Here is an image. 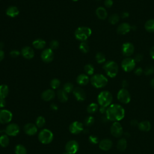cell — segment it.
Instances as JSON below:
<instances>
[{
    "label": "cell",
    "mask_w": 154,
    "mask_h": 154,
    "mask_svg": "<svg viewBox=\"0 0 154 154\" xmlns=\"http://www.w3.org/2000/svg\"><path fill=\"white\" fill-rule=\"evenodd\" d=\"M150 55L151 57V58L154 60V46L153 47H152V48L150 50Z\"/></svg>",
    "instance_id": "53"
},
{
    "label": "cell",
    "mask_w": 154,
    "mask_h": 154,
    "mask_svg": "<svg viewBox=\"0 0 154 154\" xmlns=\"http://www.w3.org/2000/svg\"><path fill=\"white\" fill-rule=\"evenodd\" d=\"M143 72H144V70L141 67H138L135 70L134 73L137 76H140L143 74Z\"/></svg>",
    "instance_id": "48"
},
{
    "label": "cell",
    "mask_w": 154,
    "mask_h": 154,
    "mask_svg": "<svg viewBox=\"0 0 154 154\" xmlns=\"http://www.w3.org/2000/svg\"><path fill=\"white\" fill-rule=\"evenodd\" d=\"M120 20V16L117 14H111L108 19L109 22L112 25H115L119 22Z\"/></svg>",
    "instance_id": "34"
},
{
    "label": "cell",
    "mask_w": 154,
    "mask_h": 154,
    "mask_svg": "<svg viewBox=\"0 0 154 154\" xmlns=\"http://www.w3.org/2000/svg\"><path fill=\"white\" fill-rule=\"evenodd\" d=\"M79 149V144L75 140L69 141L65 146V150L68 154H75Z\"/></svg>",
    "instance_id": "11"
},
{
    "label": "cell",
    "mask_w": 154,
    "mask_h": 154,
    "mask_svg": "<svg viewBox=\"0 0 154 154\" xmlns=\"http://www.w3.org/2000/svg\"><path fill=\"white\" fill-rule=\"evenodd\" d=\"M131 29V26L126 22H123L120 23L117 28V32L120 35H125L128 33Z\"/></svg>",
    "instance_id": "19"
},
{
    "label": "cell",
    "mask_w": 154,
    "mask_h": 154,
    "mask_svg": "<svg viewBox=\"0 0 154 154\" xmlns=\"http://www.w3.org/2000/svg\"><path fill=\"white\" fill-rule=\"evenodd\" d=\"M110 132L112 135L114 137H120L123 133V127L119 122H114L111 126Z\"/></svg>",
    "instance_id": "9"
},
{
    "label": "cell",
    "mask_w": 154,
    "mask_h": 154,
    "mask_svg": "<svg viewBox=\"0 0 154 154\" xmlns=\"http://www.w3.org/2000/svg\"><path fill=\"white\" fill-rule=\"evenodd\" d=\"M6 105L5 99H0V108H4Z\"/></svg>",
    "instance_id": "49"
},
{
    "label": "cell",
    "mask_w": 154,
    "mask_h": 154,
    "mask_svg": "<svg viewBox=\"0 0 154 154\" xmlns=\"http://www.w3.org/2000/svg\"><path fill=\"white\" fill-rule=\"evenodd\" d=\"M69 131L72 134H78L84 131V125L81 122H73L69 126Z\"/></svg>",
    "instance_id": "14"
},
{
    "label": "cell",
    "mask_w": 154,
    "mask_h": 154,
    "mask_svg": "<svg viewBox=\"0 0 154 154\" xmlns=\"http://www.w3.org/2000/svg\"><path fill=\"white\" fill-rule=\"evenodd\" d=\"M88 140L90 141V143L95 144H97L99 143V140L98 138L94 135H90L88 137Z\"/></svg>",
    "instance_id": "44"
},
{
    "label": "cell",
    "mask_w": 154,
    "mask_h": 154,
    "mask_svg": "<svg viewBox=\"0 0 154 154\" xmlns=\"http://www.w3.org/2000/svg\"><path fill=\"white\" fill-rule=\"evenodd\" d=\"M98 105L96 103H91L89 104L87 108V111L90 114H93L96 112L98 109Z\"/></svg>",
    "instance_id": "33"
},
{
    "label": "cell",
    "mask_w": 154,
    "mask_h": 154,
    "mask_svg": "<svg viewBox=\"0 0 154 154\" xmlns=\"http://www.w3.org/2000/svg\"><path fill=\"white\" fill-rule=\"evenodd\" d=\"M84 71L87 75H92L94 72V67L91 64H87L84 66Z\"/></svg>",
    "instance_id": "36"
},
{
    "label": "cell",
    "mask_w": 154,
    "mask_h": 154,
    "mask_svg": "<svg viewBox=\"0 0 154 154\" xmlns=\"http://www.w3.org/2000/svg\"><path fill=\"white\" fill-rule=\"evenodd\" d=\"M122 84L123 87L124 88H126V87L128 85V81H127L126 80H123V81H122Z\"/></svg>",
    "instance_id": "56"
},
{
    "label": "cell",
    "mask_w": 154,
    "mask_h": 154,
    "mask_svg": "<svg viewBox=\"0 0 154 154\" xmlns=\"http://www.w3.org/2000/svg\"><path fill=\"white\" fill-rule=\"evenodd\" d=\"M143 72L146 76L151 75L154 73V67L152 65H148L145 67Z\"/></svg>",
    "instance_id": "40"
},
{
    "label": "cell",
    "mask_w": 154,
    "mask_h": 154,
    "mask_svg": "<svg viewBox=\"0 0 154 154\" xmlns=\"http://www.w3.org/2000/svg\"><path fill=\"white\" fill-rule=\"evenodd\" d=\"M104 5L107 8H110L113 5V1L112 0H105Z\"/></svg>",
    "instance_id": "47"
},
{
    "label": "cell",
    "mask_w": 154,
    "mask_h": 154,
    "mask_svg": "<svg viewBox=\"0 0 154 154\" xmlns=\"http://www.w3.org/2000/svg\"><path fill=\"white\" fill-rule=\"evenodd\" d=\"M5 13L10 17H15L19 14V10L16 6H10L7 8Z\"/></svg>",
    "instance_id": "23"
},
{
    "label": "cell",
    "mask_w": 154,
    "mask_h": 154,
    "mask_svg": "<svg viewBox=\"0 0 154 154\" xmlns=\"http://www.w3.org/2000/svg\"><path fill=\"white\" fill-rule=\"evenodd\" d=\"M117 99L123 104H127L131 101V94L126 88L120 89L117 95Z\"/></svg>",
    "instance_id": "8"
},
{
    "label": "cell",
    "mask_w": 154,
    "mask_h": 154,
    "mask_svg": "<svg viewBox=\"0 0 154 154\" xmlns=\"http://www.w3.org/2000/svg\"><path fill=\"white\" fill-rule=\"evenodd\" d=\"M13 118L11 112L8 109H0V123L7 124L11 122Z\"/></svg>",
    "instance_id": "12"
},
{
    "label": "cell",
    "mask_w": 154,
    "mask_h": 154,
    "mask_svg": "<svg viewBox=\"0 0 154 154\" xmlns=\"http://www.w3.org/2000/svg\"><path fill=\"white\" fill-rule=\"evenodd\" d=\"M138 128L141 131L147 132L150 131L151 128V124L147 120H143L138 123Z\"/></svg>",
    "instance_id": "25"
},
{
    "label": "cell",
    "mask_w": 154,
    "mask_h": 154,
    "mask_svg": "<svg viewBox=\"0 0 154 154\" xmlns=\"http://www.w3.org/2000/svg\"><path fill=\"white\" fill-rule=\"evenodd\" d=\"M127 147V141L125 138H120L117 143V149L121 152L125 150Z\"/></svg>",
    "instance_id": "29"
},
{
    "label": "cell",
    "mask_w": 154,
    "mask_h": 154,
    "mask_svg": "<svg viewBox=\"0 0 154 154\" xmlns=\"http://www.w3.org/2000/svg\"><path fill=\"white\" fill-rule=\"evenodd\" d=\"M14 152L16 154H26L27 151L24 146L19 144L15 146Z\"/></svg>",
    "instance_id": "32"
},
{
    "label": "cell",
    "mask_w": 154,
    "mask_h": 154,
    "mask_svg": "<svg viewBox=\"0 0 154 154\" xmlns=\"http://www.w3.org/2000/svg\"><path fill=\"white\" fill-rule=\"evenodd\" d=\"M150 85H151V87H152L153 88H154V78H153V79L151 80V81H150Z\"/></svg>",
    "instance_id": "57"
},
{
    "label": "cell",
    "mask_w": 154,
    "mask_h": 154,
    "mask_svg": "<svg viewBox=\"0 0 154 154\" xmlns=\"http://www.w3.org/2000/svg\"><path fill=\"white\" fill-rule=\"evenodd\" d=\"M32 46L37 49H42L46 46V42L43 39L37 38L33 41Z\"/></svg>",
    "instance_id": "26"
},
{
    "label": "cell",
    "mask_w": 154,
    "mask_h": 154,
    "mask_svg": "<svg viewBox=\"0 0 154 154\" xmlns=\"http://www.w3.org/2000/svg\"><path fill=\"white\" fill-rule=\"evenodd\" d=\"M46 123L45 119L43 116H38L35 121V125L37 128H41L44 126L45 124Z\"/></svg>",
    "instance_id": "37"
},
{
    "label": "cell",
    "mask_w": 154,
    "mask_h": 154,
    "mask_svg": "<svg viewBox=\"0 0 154 154\" xmlns=\"http://www.w3.org/2000/svg\"><path fill=\"white\" fill-rule=\"evenodd\" d=\"M94 119L93 116H88L84 120V124L87 126L92 125L94 123Z\"/></svg>",
    "instance_id": "42"
},
{
    "label": "cell",
    "mask_w": 154,
    "mask_h": 154,
    "mask_svg": "<svg viewBox=\"0 0 154 154\" xmlns=\"http://www.w3.org/2000/svg\"><path fill=\"white\" fill-rule=\"evenodd\" d=\"M112 146V142L109 140L107 138H105L102 140L99 143V148L104 151L109 150Z\"/></svg>",
    "instance_id": "21"
},
{
    "label": "cell",
    "mask_w": 154,
    "mask_h": 154,
    "mask_svg": "<svg viewBox=\"0 0 154 154\" xmlns=\"http://www.w3.org/2000/svg\"><path fill=\"white\" fill-rule=\"evenodd\" d=\"M20 55V52L17 50H16V49H14V50H12L10 51V55L11 57H13V58H16L19 55Z\"/></svg>",
    "instance_id": "46"
},
{
    "label": "cell",
    "mask_w": 154,
    "mask_h": 154,
    "mask_svg": "<svg viewBox=\"0 0 154 154\" xmlns=\"http://www.w3.org/2000/svg\"><path fill=\"white\" fill-rule=\"evenodd\" d=\"M63 89L67 93H69L73 91V90L74 89V87H73V85L72 83H71V82H66V84H64Z\"/></svg>",
    "instance_id": "39"
},
{
    "label": "cell",
    "mask_w": 154,
    "mask_h": 154,
    "mask_svg": "<svg viewBox=\"0 0 154 154\" xmlns=\"http://www.w3.org/2000/svg\"><path fill=\"white\" fill-rule=\"evenodd\" d=\"M73 94L76 99L78 101H83L86 98V94L85 91L81 87L74 88L73 90Z\"/></svg>",
    "instance_id": "16"
},
{
    "label": "cell",
    "mask_w": 154,
    "mask_h": 154,
    "mask_svg": "<svg viewBox=\"0 0 154 154\" xmlns=\"http://www.w3.org/2000/svg\"><path fill=\"white\" fill-rule=\"evenodd\" d=\"M4 132L8 136L14 137L18 135V134L19 133L20 128L19 125L16 123H10L6 126Z\"/></svg>",
    "instance_id": "10"
},
{
    "label": "cell",
    "mask_w": 154,
    "mask_h": 154,
    "mask_svg": "<svg viewBox=\"0 0 154 154\" xmlns=\"http://www.w3.org/2000/svg\"><path fill=\"white\" fill-rule=\"evenodd\" d=\"M131 29H133V30H135L136 29V26H131Z\"/></svg>",
    "instance_id": "59"
},
{
    "label": "cell",
    "mask_w": 154,
    "mask_h": 154,
    "mask_svg": "<svg viewBox=\"0 0 154 154\" xmlns=\"http://www.w3.org/2000/svg\"><path fill=\"white\" fill-rule=\"evenodd\" d=\"M49 45H50V48L52 50L57 49L59 46V42L56 40H53L50 42Z\"/></svg>",
    "instance_id": "43"
},
{
    "label": "cell",
    "mask_w": 154,
    "mask_h": 154,
    "mask_svg": "<svg viewBox=\"0 0 154 154\" xmlns=\"http://www.w3.org/2000/svg\"><path fill=\"white\" fill-rule=\"evenodd\" d=\"M79 49L80 51L83 52V53H87L89 51L90 48L88 45V43L85 41V42H82L79 46Z\"/></svg>",
    "instance_id": "38"
},
{
    "label": "cell",
    "mask_w": 154,
    "mask_h": 154,
    "mask_svg": "<svg viewBox=\"0 0 154 154\" xmlns=\"http://www.w3.org/2000/svg\"><path fill=\"white\" fill-rule=\"evenodd\" d=\"M91 34V29L87 26L78 27L75 31V37L79 40L85 42Z\"/></svg>",
    "instance_id": "2"
},
{
    "label": "cell",
    "mask_w": 154,
    "mask_h": 154,
    "mask_svg": "<svg viewBox=\"0 0 154 154\" xmlns=\"http://www.w3.org/2000/svg\"><path fill=\"white\" fill-rule=\"evenodd\" d=\"M72 1H78V0H72Z\"/></svg>",
    "instance_id": "60"
},
{
    "label": "cell",
    "mask_w": 154,
    "mask_h": 154,
    "mask_svg": "<svg viewBox=\"0 0 154 154\" xmlns=\"http://www.w3.org/2000/svg\"><path fill=\"white\" fill-rule=\"evenodd\" d=\"M54 58V53L53 50L51 48H46L44 49L41 53V58L45 63L51 62Z\"/></svg>",
    "instance_id": "13"
},
{
    "label": "cell",
    "mask_w": 154,
    "mask_h": 154,
    "mask_svg": "<svg viewBox=\"0 0 154 154\" xmlns=\"http://www.w3.org/2000/svg\"><path fill=\"white\" fill-rule=\"evenodd\" d=\"M10 143V140L8 135L7 134H2L0 136V145L2 147H5L8 146Z\"/></svg>",
    "instance_id": "31"
},
{
    "label": "cell",
    "mask_w": 154,
    "mask_h": 154,
    "mask_svg": "<svg viewBox=\"0 0 154 154\" xmlns=\"http://www.w3.org/2000/svg\"><path fill=\"white\" fill-rule=\"evenodd\" d=\"M103 68L106 74L110 78H114L116 76L119 72V66L114 61H106L104 64Z\"/></svg>",
    "instance_id": "4"
},
{
    "label": "cell",
    "mask_w": 154,
    "mask_h": 154,
    "mask_svg": "<svg viewBox=\"0 0 154 154\" xmlns=\"http://www.w3.org/2000/svg\"><path fill=\"white\" fill-rule=\"evenodd\" d=\"M90 81L89 77L86 74H80L76 78V82L78 84L81 86L86 85Z\"/></svg>",
    "instance_id": "22"
},
{
    "label": "cell",
    "mask_w": 154,
    "mask_h": 154,
    "mask_svg": "<svg viewBox=\"0 0 154 154\" xmlns=\"http://www.w3.org/2000/svg\"><path fill=\"white\" fill-rule=\"evenodd\" d=\"M51 108L52 109V110H54V111H57L58 109V106L57 104L54 103H51Z\"/></svg>",
    "instance_id": "52"
},
{
    "label": "cell",
    "mask_w": 154,
    "mask_h": 154,
    "mask_svg": "<svg viewBox=\"0 0 154 154\" xmlns=\"http://www.w3.org/2000/svg\"><path fill=\"white\" fill-rule=\"evenodd\" d=\"M135 63H136L134 58H132L131 57H126L122 61V68L125 72H131L135 69Z\"/></svg>",
    "instance_id": "7"
},
{
    "label": "cell",
    "mask_w": 154,
    "mask_h": 154,
    "mask_svg": "<svg viewBox=\"0 0 154 154\" xmlns=\"http://www.w3.org/2000/svg\"><path fill=\"white\" fill-rule=\"evenodd\" d=\"M143 59V55L141 54H138L137 55H135V56L134 57V60H135V63H139L140 61H141Z\"/></svg>",
    "instance_id": "45"
},
{
    "label": "cell",
    "mask_w": 154,
    "mask_h": 154,
    "mask_svg": "<svg viewBox=\"0 0 154 154\" xmlns=\"http://www.w3.org/2000/svg\"><path fill=\"white\" fill-rule=\"evenodd\" d=\"M138 122L137 120H132L130 122V124L132 126H138Z\"/></svg>",
    "instance_id": "51"
},
{
    "label": "cell",
    "mask_w": 154,
    "mask_h": 154,
    "mask_svg": "<svg viewBox=\"0 0 154 154\" xmlns=\"http://www.w3.org/2000/svg\"><path fill=\"white\" fill-rule=\"evenodd\" d=\"M8 87L5 84L0 85V99H5L8 94Z\"/></svg>",
    "instance_id": "28"
},
{
    "label": "cell",
    "mask_w": 154,
    "mask_h": 154,
    "mask_svg": "<svg viewBox=\"0 0 154 154\" xmlns=\"http://www.w3.org/2000/svg\"><path fill=\"white\" fill-rule=\"evenodd\" d=\"M112 101V94L108 91H101L97 96L98 103L101 106L108 107L109 106Z\"/></svg>",
    "instance_id": "5"
},
{
    "label": "cell",
    "mask_w": 154,
    "mask_h": 154,
    "mask_svg": "<svg viewBox=\"0 0 154 154\" xmlns=\"http://www.w3.org/2000/svg\"><path fill=\"white\" fill-rule=\"evenodd\" d=\"M23 131L25 133L28 135H34L37 132V127L35 125L29 123L25 125L23 127Z\"/></svg>",
    "instance_id": "17"
},
{
    "label": "cell",
    "mask_w": 154,
    "mask_h": 154,
    "mask_svg": "<svg viewBox=\"0 0 154 154\" xmlns=\"http://www.w3.org/2000/svg\"><path fill=\"white\" fill-rule=\"evenodd\" d=\"M54 138L53 133L48 129H43L38 134V139L43 144H47L52 142Z\"/></svg>",
    "instance_id": "6"
},
{
    "label": "cell",
    "mask_w": 154,
    "mask_h": 154,
    "mask_svg": "<svg viewBox=\"0 0 154 154\" xmlns=\"http://www.w3.org/2000/svg\"><path fill=\"white\" fill-rule=\"evenodd\" d=\"M68 93H67L63 89L58 90L57 95L58 100L61 102H66L68 100Z\"/></svg>",
    "instance_id": "27"
},
{
    "label": "cell",
    "mask_w": 154,
    "mask_h": 154,
    "mask_svg": "<svg viewBox=\"0 0 154 154\" xmlns=\"http://www.w3.org/2000/svg\"><path fill=\"white\" fill-rule=\"evenodd\" d=\"M134 46L132 43L126 42L123 44L122 47V52L124 56L126 57H129L133 54L134 52Z\"/></svg>",
    "instance_id": "15"
},
{
    "label": "cell",
    "mask_w": 154,
    "mask_h": 154,
    "mask_svg": "<svg viewBox=\"0 0 154 154\" xmlns=\"http://www.w3.org/2000/svg\"><path fill=\"white\" fill-rule=\"evenodd\" d=\"M96 60L97 63L102 64L106 61V57L102 52H97L96 55Z\"/></svg>",
    "instance_id": "35"
},
{
    "label": "cell",
    "mask_w": 154,
    "mask_h": 154,
    "mask_svg": "<svg viewBox=\"0 0 154 154\" xmlns=\"http://www.w3.org/2000/svg\"><path fill=\"white\" fill-rule=\"evenodd\" d=\"M60 84H61V82L58 79L54 78L51 80L50 85L52 89H57L60 87Z\"/></svg>",
    "instance_id": "41"
},
{
    "label": "cell",
    "mask_w": 154,
    "mask_h": 154,
    "mask_svg": "<svg viewBox=\"0 0 154 154\" xmlns=\"http://www.w3.org/2000/svg\"><path fill=\"white\" fill-rule=\"evenodd\" d=\"M4 57H5L4 52L2 50L0 49V61H1L4 59Z\"/></svg>",
    "instance_id": "54"
},
{
    "label": "cell",
    "mask_w": 154,
    "mask_h": 154,
    "mask_svg": "<svg viewBox=\"0 0 154 154\" xmlns=\"http://www.w3.org/2000/svg\"><path fill=\"white\" fill-rule=\"evenodd\" d=\"M91 85L97 88L105 87L108 84V79L102 74L93 75L90 78Z\"/></svg>",
    "instance_id": "3"
},
{
    "label": "cell",
    "mask_w": 154,
    "mask_h": 154,
    "mask_svg": "<svg viewBox=\"0 0 154 154\" xmlns=\"http://www.w3.org/2000/svg\"><path fill=\"white\" fill-rule=\"evenodd\" d=\"M125 109L119 104H111L106 110V117L108 120L119 122L125 117Z\"/></svg>",
    "instance_id": "1"
},
{
    "label": "cell",
    "mask_w": 154,
    "mask_h": 154,
    "mask_svg": "<svg viewBox=\"0 0 154 154\" xmlns=\"http://www.w3.org/2000/svg\"><path fill=\"white\" fill-rule=\"evenodd\" d=\"M96 14L97 17L102 20L105 19L108 16V13L106 9L103 7H99L96 10Z\"/></svg>",
    "instance_id": "24"
},
{
    "label": "cell",
    "mask_w": 154,
    "mask_h": 154,
    "mask_svg": "<svg viewBox=\"0 0 154 154\" xmlns=\"http://www.w3.org/2000/svg\"><path fill=\"white\" fill-rule=\"evenodd\" d=\"M21 53L22 56L27 60L32 59L34 57V51L30 46H25L22 49Z\"/></svg>",
    "instance_id": "18"
},
{
    "label": "cell",
    "mask_w": 154,
    "mask_h": 154,
    "mask_svg": "<svg viewBox=\"0 0 154 154\" xmlns=\"http://www.w3.org/2000/svg\"><path fill=\"white\" fill-rule=\"evenodd\" d=\"M4 43L2 42H0V49L2 50V49L4 48Z\"/></svg>",
    "instance_id": "58"
},
{
    "label": "cell",
    "mask_w": 154,
    "mask_h": 154,
    "mask_svg": "<svg viewBox=\"0 0 154 154\" xmlns=\"http://www.w3.org/2000/svg\"><path fill=\"white\" fill-rule=\"evenodd\" d=\"M129 16V13L128 12H127V11H123V12H122V14H121V17H122V18H123V19L128 17Z\"/></svg>",
    "instance_id": "50"
},
{
    "label": "cell",
    "mask_w": 154,
    "mask_h": 154,
    "mask_svg": "<svg viewBox=\"0 0 154 154\" xmlns=\"http://www.w3.org/2000/svg\"><path fill=\"white\" fill-rule=\"evenodd\" d=\"M106 107H104V106H101L99 108V111L100 113H105L106 112Z\"/></svg>",
    "instance_id": "55"
},
{
    "label": "cell",
    "mask_w": 154,
    "mask_h": 154,
    "mask_svg": "<svg viewBox=\"0 0 154 154\" xmlns=\"http://www.w3.org/2000/svg\"><path fill=\"white\" fill-rule=\"evenodd\" d=\"M146 30L149 32H154V19H151L147 20L144 24Z\"/></svg>",
    "instance_id": "30"
},
{
    "label": "cell",
    "mask_w": 154,
    "mask_h": 154,
    "mask_svg": "<svg viewBox=\"0 0 154 154\" xmlns=\"http://www.w3.org/2000/svg\"><path fill=\"white\" fill-rule=\"evenodd\" d=\"M55 96L54 91L52 89H47L43 91L41 94L42 99L45 101H50L52 100Z\"/></svg>",
    "instance_id": "20"
}]
</instances>
